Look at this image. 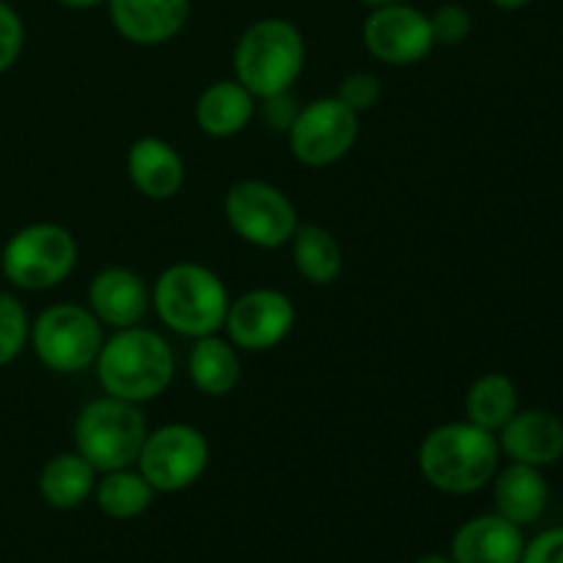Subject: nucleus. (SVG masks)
I'll return each instance as SVG.
<instances>
[{
    "mask_svg": "<svg viewBox=\"0 0 563 563\" xmlns=\"http://www.w3.org/2000/svg\"><path fill=\"white\" fill-rule=\"evenodd\" d=\"M93 374L108 396L132 405H148L174 383V346L163 333L146 324L110 330L93 363Z\"/></svg>",
    "mask_w": 563,
    "mask_h": 563,
    "instance_id": "1",
    "label": "nucleus"
},
{
    "mask_svg": "<svg viewBox=\"0 0 563 563\" xmlns=\"http://www.w3.org/2000/svg\"><path fill=\"white\" fill-rule=\"evenodd\" d=\"M500 467L498 434L471 421H449L429 429L418 445V471L443 495H476L489 487Z\"/></svg>",
    "mask_w": 563,
    "mask_h": 563,
    "instance_id": "2",
    "label": "nucleus"
},
{
    "mask_svg": "<svg viewBox=\"0 0 563 563\" xmlns=\"http://www.w3.org/2000/svg\"><path fill=\"white\" fill-rule=\"evenodd\" d=\"M229 302L225 280L201 262L168 264L152 284V311L181 339L220 333Z\"/></svg>",
    "mask_w": 563,
    "mask_h": 563,
    "instance_id": "3",
    "label": "nucleus"
},
{
    "mask_svg": "<svg viewBox=\"0 0 563 563\" xmlns=\"http://www.w3.org/2000/svg\"><path fill=\"white\" fill-rule=\"evenodd\" d=\"M231 66L236 80L256 99L295 91V82L306 69V38L295 22L264 16L236 38Z\"/></svg>",
    "mask_w": 563,
    "mask_h": 563,
    "instance_id": "4",
    "label": "nucleus"
},
{
    "mask_svg": "<svg viewBox=\"0 0 563 563\" xmlns=\"http://www.w3.org/2000/svg\"><path fill=\"white\" fill-rule=\"evenodd\" d=\"M146 434L148 423L141 405L108 394L80 407L71 427L75 451L86 456L97 473L135 467Z\"/></svg>",
    "mask_w": 563,
    "mask_h": 563,
    "instance_id": "5",
    "label": "nucleus"
},
{
    "mask_svg": "<svg viewBox=\"0 0 563 563\" xmlns=\"http://www.w3.org/2000/svg\"><path fill=\"white\" fill-rule=\"evenodd\" d=\"M75 234L53 220L22 225L0 251V273L20 291H49L64 284L77 267Z\"/></svg>",
    "mask_w": 563,
    "mask_h": 563,
    "instance_id": "6",
    "label": "nucleus"
},
{
    "mask_svg": "<svg viewBox=\"0 0 563 563\" xmlns=\"http://www.w3.org/2000/svg\"><path fill=\"white\" fill-rule=\"evenodd\" d=\"M104 344V328L80 302H53L36 319H31V341L36 361L47 372L80 374L93 368Z\"/></svg>",
    "mask_w": 563,
    "mask_h": 563,
    "instance_id": "7",
    "label": "nucleus"
},
{
    "mask_svg": "<svg viewBox=\"0 0 563 563\" xmlns=\"http://www.w3.org/2000/svg\"><path fill=\"white\" fill-rule=\"evenodd\" d=\"M223 214L229 229L245 245L278 251L289 245L300 225L295 201L280 187L264 179H240L225 190Z\"/></svg>",
    "mask_w": 563,
    "mask_h": 563,
    "instance_id": "8",
    "label": "nucleus"
},
{
    "mask_svg": "<svg viewBox=\"0 0 563 563\" xmlns=\"http://www.w3.org/2000/svg\"><path fill=\"white\" fill-rule=\"evenodd\" d=\"M209 460H212V445L207 434L192 423L174 421L148 429L135 467L152 484L154 493L174 495L201 482Z\"/></svg>",
    "mask_w": 563,
    "mask_h": 563,
    "instance_id": "9",
    "label": "nucleus"
},
{
    "mask_svg": "<svg viewBox=\"0 0 563 563\" xmlns=\"http://www.w3.org/2000/svg\"><path fill=\"white\" fill-rule=\"evenodd\" d=\"M361 135V115L339 97H319L302 104L295 124L286 132L291 157L306 168H330L355 148Z\"/></svg>",
    "mask_w": 563,
    "mask_h": 563,
    "instance_id": "10",
    "label": "nucleus"
},
{
    "mask_svg": "<svg viewBox=\"0 0 563 563\" xmlns=\"http://www.w3.org/2000/svg\"><path fill=\"white\" fill-rule=\"evenodd\" d=\"M297 324V308L286 291L256 286L231 297L223 333L240 352H273Z\"/></svg>",
    "mask_w": 563,
    "mask_h": 563,
    "instance_id": "11",
    "label": "nucleus"
},
{
    "mask_svg": "<svg viewBox=\"0 0 563 563\" xmlns=\"http://www.w3.org/2000/svg\"><path fill=\"white\" fill-rule=\"evenodd\" d=\"M363 47L385 66H416L434 49L429 14L410 3L379 5L363 22Z\"/></svg>",
    "mask_w": 563,
    "mask_h": 563,
    "instance_id": "12",
    "label": "nucleus"
},
{
    "mask_svg": "<svg viewBox=\"0 0 563 563\" xmlns=\"http://www.w3.org/2000/svg\"><path fill=\"white\" fill-rule=\"evenodd\" d=\"M88 311L104 330L135 328L152 313V286L130 267H104L88 284Z\"/></svg>",
    "mask_w": 563,
    "mask_h": 563,
    "instance_id": "13",
    "label": "nucleus"
},
{
    "mask_svg": "<svg viewBox=\"0 0 563 563\" xmlns=\"http://www.w3.org/2000/svg\"><path fill=\"white\" fill-rule=\"evenodd\" d=\"M190 9V0H108L115 33L137 47H159L179 36Z\"/></svg>",
    "mask_w": 563,
    "mask_h": 563,
    "instance_id": "14",
    "label": "nucleus"
},
{
    "mask_svg": "<svg viewBox=\"0 0 563 563\" xmlns=\"http://www.w3.org/2000/svg\"><path fill=\"white\" fill-rule=\"evenodd\" d=\"M500 456L531 467H550L563 456V421L555 412L517 410L515 418L498 432Z\"/></svg>",
    "mask_w": 563,
    "mask_h": 563,
    "instance_id": "15",
    "label": "nucleus"
},
{
    "mask_svg": "<svg viewBox=\"0 0 563 563\" xmlns=\"http://www.w3.org/2000/svg\"><path fill=\"white\" fill-rule=\"evenodd\" d=\"M522 550V528L493 511L462 522L451 537L449 555L454 563H520Z\"/></svg>",
    "mask_w": 563,
    "mask_h": 563,
    "instance_id": "16",
    "label": "nucleus"
},
{
    "mask_svg": "<svg viewBox=\"0 0 563 563\" xmlns=\"http://www.w3.org/2000/svg\"><path fill=\"white\" fill-rule=\"evenodd\" d=\"M126 176L148 201H170L185 187L187 170L174 143L146 135L126 148Z\"/></svg>",
    "mask_w": 563,
    "mask_h": 563,
    "instance_id": "17",
    "label": "nucleus"
},
{
    "mask_svg": "<svg viewBox=\"0 0 563 563\" xmlns=\"http://www.w3.org/2000/svg\"><path fill=\"white\" fill-rule=\"evenodd\" d=\"M258 113V99L236 77L214 80L198 93L196 124L214 141H229L245 132Z\"/></svg>",
    "mask_w": 563,
    "mask_h": 563,
    "instance_id": "18",
    "label": "nucleus"
},
{
    "mask_svg": "<svg viewBox=\"0 0 563 563\" xmlns=\"http://www.w3.org/2000/svg\"><path fill=\"white\" fill-rule=\"evenodd\" d=\"M489 487H493L495 515L506 517L515 526H533L548 511L550 484L542 467L509 462L506 467H498Z\"/></svg>",
    "mask_w": 563,
    "mask_h": 563,
    "instance_id": "19",
    "label": "nucleus"
},
{
    "mask_svg": "<svg viewBox=\"0 0 563 563\" xmlns=\"http://www.w3.org/2000/svg\"><path fill=\"white\" fill-rule=\"evenodd\" d=\"M187 374L203 396L223 399V396L234 394L242 379V352L220 333L192 339Z\"/></svg>",
    "mask_w": 563,
    "mask_h": 563,
    "instance_id": "20",
    "label": "nucleus"
},
{
    "mask_svg": "<svg viewBox=\"0 0 563 563\" xmlns=\"http://www.w3.org/2000/svg\"><path fill=\"white\" fill-rule=\"evenodd\" d=\"M97 467L77 451L49 456L38 471V495L55 511H75L88 504L97 487Z\"/></svg>",
    "mask_w": 563,
    "mask_h": 563,
    "instance_id": "21",
    "label": "nucleus"
},
{
    "mask_svg": "<svg viewBox=\"0 0 563 563\" xmlns=\"http://www.w3.org/2000/svg\"><path fill=\"white\" fill-rule=\"evenodd\" d=\"M295 269L311 286H333L344 273V251L333 231L319 223H300L289 240Z\"/></svg>",
    "mask_w": 563,
    "mask_h": 563,
    "instance_id": "22",
    "label": "nucleus"
},
{
    "mask_svg": "<svg viewBox=\"0 0 563 563\" xmlns=\"http://www.w3.org/2000/svg\"><path fill=\"white\" fill-rule=\"evenodd\" d=\"M520 410V390L511 377L487 372L473 379L465 394V421L498 434Z\"/></svg>",
    "mask_w": 563,
    "mask_h": 563,
    "instance_id": "23",
    "label": "nucleus"
},
{
    "mask_svg": "<svg viewBox=\"0 0 563 563\" xmlns=\"http://www.w3.org/2000/svg\"><path fill=\"white\" fill-rule=\"evenodd\" d=\"M154 495L157 493L137 467H121V471L99 473L91 500L104 517L126 522L146 515L154 504Z\"/></svg>",
    "mask_w": 563,
    "mask_h": 563,
    "instance_id": "24",
    "label": "nucleus"
},
{
    "mask_svg": "<svg viewBox=\"0 0 563 563\" xmlns=\"http://www.w3.org/2000/svg\"><path fill=\"white\" fill-rule=\"evenodd\" d=\"M31 341V317L22 300L0 289V368L14 363Z\"/></svg>",
    "mask_w": 563,
    "mask_h": 563,
    "instance_id": "25",
    "label": "nucleus"
},
{
    "mask_svg": "<svg viewBox=\"0 0 563 563\" xmlns=\"http://www.w3.org/2000/svg\"><path fill=\"white\" fill-rule=\"evenodd\" d=\"M429 27H432L434 44L443 47H456V44L467 42L473 33V16L465 5L460 3H443L429 14Z\"/></svg>",
    "mask_w": 563,
    "mask_h": 563,
    "instance_id": "26",
    "label": "nucleus"
},
{
    "mask_svg": "<svg viewBox=\"0 0 563 563\" xmlns=\"http://www.w3.org/2000/svg\"><path fill=\"white\" fill-rule=\"evenodd\" d=\"M335 97L346 108L355 110L357 115H363L379 104V99H383V82H379V77L374 71H350V75L341 77Z\"/></svg>",
    "mask_w": 563,
    "mask_h": 563,
    "instance_id": "27",
    "label": "nucleus"
},
{
    "mask_svg": "<svg viewBox=\"0 0 563 563\" xmlns=\"http://www.w3.org/2000/svg\"><path fill=\"white\" fill-rule=\"evenodd\" d=\"M25 47V25L11 3H0V75L20 60Z\"/></svg>",
    "mask_w": 563,
    "mask_h": 563,
    "instance_id": "28",
    "label": "nucleus"
},
{
    "mask_svg": "<svg viewBox=\"0 0 563 563\" xmlns=\"http://www.w3.org/2000/svg\"><path fill=\"white\" fill-rule=\"evenodd\" d=\"M302 104L297 102V97L291 91L275 93V97L258 99V113H262L264 124L273 132H289L291 124H295L297 113H300Z\"/></svg>",
    "mask_w": 563,
    "mask_h": 563,
    "instance_id": "29",
    "label": "nucleus"
},
{
    "mask_svg": "<svg viewBox=\"0 0 563 563\" xmlns=\"http://www.w3.org/2000/svg\"><path fill=\"white\" fill-rule=\"evenodd\" d=\"M520 563H563V526L548 528L526 542Z\"/></svg>",
    "mask_w": 563,
    "mask_h": 563,
    "instance_id": "30",
    "label": "nucleus"
},
{
    "mask_svg": "<svg viewBox=\"0 0 563 563\" xmlns=\"http://www.w3.org/2000/svg\"><path fill=\"white\" fill-rule=\"evenodd\" d=\"M58 3L66 5V9H71V11H91V9H97V5L108 3V0H58Z\"/></svg>",
    "mask_w": 563,
    "mask_h": 563,
    "instance_id": "31",
    "label": "nucleus"
},
{
    "mask_svg": "<svg viewBox=\"0 0 563 563\" xmlns=\"http://www.w3.org/2000/svg\"><path fill=\"white\" fill-rule=\"evenodd\" d=\"M489 3L500 11H520V9H526L531 0H489Z\"/></svg>",
    "mask_w": 563,
    "mask_h": 563,
    "instance_id": "32",
    "label": "nucleus"
},
{
    "mask_svg": "<svg viewBox=\"0 0 563 563\" xmlns=\"http://www.w3.org/2000/svg\"><path fill=\"white\" fill-rule=\"evenodd\" d=\"M412 563H454L449 553H423L421 559H416Z\"/></svg>",
    "mask_w": 563,
    "mask_h": 563,
    "instance_id": "33",
    "label": "nucleus"
},
{
    "mask_svg": "<svg viewBox=\"0 0 563 563\" xmlns=\"http://www.w3.org/2000/svg\"><path fill=\"white\" fill-rule=\"evenodd\" d=\"M357 3L368 5V9H379V5H396V3H410V0H357Z\"/></svg>",
    "mask_w": 563,
    "mask_h": 563,
    "instance_id": "34",
    "label": "nucleus"
},
{
    "mask_svg": "<svg viewBox=\"0 0 563 563\" xmlns=\"http://www.w3.org/2000/svg\"><path fill=\"white\" fill-rule=\"evenodd\" d=\"M0 3H9V0H0Z\"/></svg>",
    "mask_w": 563,
    "mask_h": 563,
    "instance_id": "35",
    "label": "nucleus"
}]
</instances>
